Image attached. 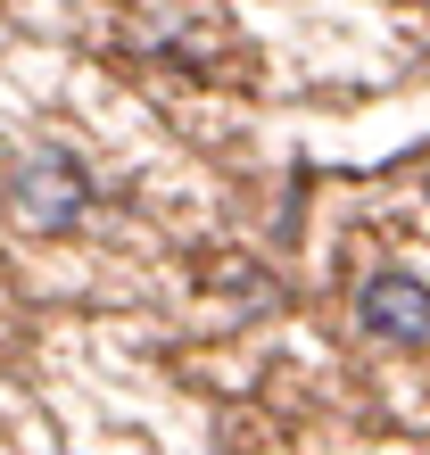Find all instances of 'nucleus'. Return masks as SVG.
I'll use <instances>...</instances> for the list:
<instances>
[{
  "instance_id": "1",
  "label": "nucleus",
  "mask_w": 430,
  "mask_h": 455,
  "mask_svg": "<svg viewBox=\"0 0 430 455\" xmlns=\"http://www.w3.org/2000/svg\"><path fill=\"white\" fill-rule=\"evenodd\" d=\"M9 207H17L25 232H67V224H84V207H92V174L75 166L67 149H25L17 174H9Z\"/></svg>"
},
{
  "instance_id": "2",
  "label": "nucleus",
  "mask_w": 430,
  "mask_h": 455,
  "mask_svg": "<svg viewBox=\"0 0 430 455\" xmlns=\"http://www.w3.org/2000/svg\"><path fill=\"white\" fill-rule=\"evenodd\" d=\"M356 323L389 347H430V282L406 274V265H389V274H372L356 290Z\"/></svg>"
}]
</instances>
